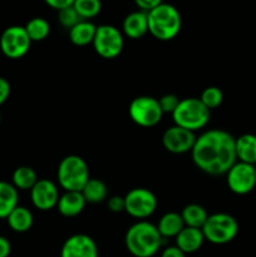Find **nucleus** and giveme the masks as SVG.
I'll return each instance as SVG.
<instances>
[{
  "label": "nucleus",
  "instance_id": "nucleus-38",
  "mask_svg": "<svg viewBox=\"0 0 256 257\" xmlns=\"http://www.w3.org/2000/svg\"><path fill=\"white\" fill-rule=\"evenodd\" d=\"M253 168H255V173H256V165H255V166H253Z\"/></svg>",
  "mask_w": 256,
  "mask_h": 257
},
{
  "label": "nucleus",
  "instance_id": "nucleus-12",
  "mask_svg": "<svg viewBox=\"0 0 256 257\" xmlns=\"http://www.w3.org/2000/svg\"><path fill=\"white\" fill-rule=\"evenodd\" d=\"M195 132L185 130L178 125L167 128L162 136L163 147L173 155H183L191 152L196 142Z\"/></svg>",
  "mask_w": 256,
  "mask_h": 257
},
{
  "label": "nucleus",
  "instance_id": "nucleus-19",
  "mask_svg": "<svg viewBox=\"0 0 256 257\" xmlns=\"http://www.w3.org/2000/svg\"><path fill=\"white\" fill-rule=\"evenodd\" d=\"M97 27L89 20H80L77 25L69 29L70 42L78 47L92 44Z\"/></svg>",
  "mask_w": 256,
  "mask_h": 257
},
{
  "label": "nucleus",
  "instance_id": "nucleus-4",
  "mask_svg": "<svg viewBox=\"0 0 256 257\" xmlns=\"http://www.w3.org/2000/svg\"><path fill=\"white\" fill-rule=\"evenodd\" d=\"M58 182L65 192H80L89 181L87 162L77 155H69L58 165Z\"/></svg>",
  "mask_w": 256,
  "mask_h": 257
},
{
  "label": "nucleus",
  "instance_id": "nucleus-37",
  "mask_svg": "<svg viewBox=\"0 0 256 257\" xmlns=\"http://www.w3.org/2000/svg\"><path fill=\"white\" fill-rule=\"evenodd\" d=\"M0 123H2V113H0Z\"/></svg>",
  "mask_w": 256,
  "mask_h": 257
},
{
  "label": "nucleus",
  "instance_id": "nucleus-22",
  "mask_svg": "<svg viewBox=\"0 0 256 257\" xmlns=\"http://www.w3.org/2000/svg\"><path fill=\"white\" fill-rule=\"evenodd\" d=\"M185 227L181 213L177 212H167L160 218L157 225L158 232L161 233L163 238L176 237Z\"/></svg>",
  "mask_w": 256,
  "mask_h": 257
},
{
  "label": "nucleus",
  "instance_id": "nucleus-13",
  "mask_svg": "<svg viewBox=\"0 0 256 257\" xmlns=\"http://www.w3.org/2000/svg\"><path fill=\"white\" fill-rule=\"evenodd\" d=\"M59 191L53 181L43 178L38 180L34 187L30 190V200L35 208L40 211L52 210L57 206L59 200Z\"/></svg>",
  "mask_w": 256,
  "mask_h": 257
},
{
  "label": "nucleus",
  "instance_id": "nucleus-8",
  "mask_svg": "<svg viewBox=\"0 0 256 257\" xmlns=\"http://www.w3.org/2000/svg\"><path fill=\"white\" fill-rule=\"evenodd\" d=\"M92 44L97 54L105 59H112L122 53L124 40L120 30L114 25L102 24L97 27Z\"/></svg>",
  "mask_w": 256,
  "mask_h": 257
},
{
  "label": "nucleus",
  "instance_id": "nucleus-20",
  "mask_svg": "<svg viewBox=\"0 0 256 257\" xmlns=\"http://www.w3.org/2000/svg\"><path fill=\"white\" fill-rule=\"evenodd\" d=\"M19 201L18 190L13 183L0 181V218H7L14 210Z\"/></svg>",
  "mask_w": 256,
  "mask_h": 257
},
{
  "label": "nucleus",
  "instance_id": "nucleus-27",
  "mask_svg": "<svg viewBox=\"0 0 256 257\" xmlns=\"http://www.w3.org/2000/svg\"><path fill=\"white\" fill-rule=\"evenodd\" d=\"M73 8L80 19L88 20L99 14L102 9V3L99 0H74Z\"/></svg>",
  "mask_w": 256,
  "mask_h": 257
},
{
  "label": "nucleus",
  "instance_id": "nucleus-24",
  "mask_svg": "<svg viewBox=\"0 0 256 257\" xmlns=\"http://www.w3.org/2000/svg\"><path fill=\"white\" fill-rule=\"evenodd\" d=\"M181 217H182L185 226H187V227L202 228L206 220H207L208 213L201 205L190 203L182 210Z\"/></svg>",
  "mask_w": 256,
  "mask_h": 257
},
{
  "label": "nucleus",
  "instance_id": "nucleus-7",
  "mask_svg": "<svg viewBox=\"0 0 256 257\" xmlns=\"http://www.w3.org/2000/svg\"><path fill=\"white\" fill-rule=\"evenodd\" d=\"M130 117L136 124L141 127H155L162 119L163 112L158 99L150 95H140L130 103L128 107Z\"/></svg>",
  "mask_w": 256,
  "mask_h": 257
},
{
  "label": "nucleus",
  "instance_id": "nucleus-3",
  "mask_svg": "<svg viewBox=\"0 0 256 257\" xmlns=\"http://www.w3.org/2000/svg\"><path fill=\"white\" fill-rule=\"evenodd\" d=\"M148 32L158 40L167 42L180 33L182 18L176 7L161 2L155 9L147 13Z\"/></svg>",
  "mask_w": 256,
  "mask_h": 257
},
{
  "label": "nucleus",
  "instance_id": "nucleus-14",
  "mask_svg": "<svg viewBox=\"0 0 256 257\" xmlns=\"http://www.w3.org/2000/svg\"><path fill=\"white\" fill-rule=\"evenodd\" d=\"M60 257H98V246L90 236L75 233L64 241Z\"/></svg>",
  "mask_w": 256,
  "mask_h": 257
},
{
  "label": "nucleus",
  "instance_id": "nucleus-29",
  "mask_svg": "<svg viewBox=\"0 0 256 257\" xmlns=\"http://www.w3.org/2000/svg\"><path fill=\"white\" fill-rule=\"evenodd\" d=\"M58 19H59V23L67 29H72L74 25H77L78 23L80 22V17L77 14L75 9L72 7L65 8V9L58 12Z\"/></svg>",
  "mask_w": 256,
  "mask_h": 257
},
{
  "label": "nucleus",
  "instance_id": "nucleus-35",
  "mask_svg": "<svg viewBox=\"0 0 256 257\" xmlns=\"http://www.w3.org/2000/svg\"><path fill=\"white\" fill-rule=\"evenodd\" d=\"M161 257H186V253H183L177 246H168L161 253Z\"/></svg>",
  "mask_w": 256,
  "mask_h": 257
},
{
  "label": "nucleus",
  "instance_id": "nucleus-36",
  "mask_svg": "<svg viewBox=\"0 0 256 257\" xmlns=\"http://www.w3.org/2000/svg\"><path fill=\"white\" fill-rule=\"evenodd\" d=\"M12 252V245L9 240L0 236V257H8Z\"/></svg>",
  "mask_w": 256,
  "mask_h": 257
},
{
  "label": "nucleus",
  "instance_id": "nucleus-28",
  "mask_svg": "<svg viewBox=\"0 0 256 257\" xmlns=\"http://www.w3.org/2000/svg\"><path fill=\"white\" fill-rule=\"evenodd\" d=\"M200 99L206 105V108H208L210 110L215 109V108L220 107L222 103L223 93L218 87H207L201 93Z\"/></svg>",
  "mask_w": 256,
  "mask_h": 257
},
{
  "label": "nucleus",
  "instance_id": "nucleus-34",
  "mask_svg": "<svg viewBox=\"0 0 256 257\" xmlns=\"http://www.w3.org/2000/svg\"><path fill=\"white\" fill-rule=\"evenodd\" d=\"M47 4L52 7L53 9L60 12V10L65 9V8L72 7L74 4V0H47Z\"/></svg>",
  "mask_w": 256,
  "mask_h": 257
},
{
  "label": "nucleus",
  "instance_id": "nucleus-33",
  "mask_svg": "<svg viewBox=\"0 0 256 257\" xmlns=\"http://www.w3.org/2000/svg\"><path fill=\"white\" fill-rule=\"evenodd\" d=\"M160 3L161 0H136V5L145 13H148L152 9H155Z\"/></svg>",
  "mask_w": 256,
  "mask_h": 257
},
{
  "label": "nucleus",
  "instance_id": "nucleus-21",
  "mask_svg": "<svg viewBox=\"0 0 256 257\" xmlns=\"http://www.w3.org/2000/svg\"><path fill=\"white\" fill-rule=\"evenodd\" d=\"M8 225L15 232H27L32 228L33 222H34V217L33 213L28 210L27 207L23 206H17L14 210L10 212V215L7 217Z\"/></svg>",
  "mask_w": 256,
  "mask_h": 257
},
{
  "label": "nucleus",
  "instance_id": "nucleus-23",
  "mask_svg": "<svg viewBox=\"0 0 256 257\" xmlns=\"http://www.w3.org/2000/svg\"><path fill=\"white\" fill-rule=\"evenodd\" d=\"M87 203H100L107 198L108 188L107 185L102 180L98 178H89L83 190L80 191Z\"/></svg>",
  "mask_w": 256,
  "mask_h": 257
},
{
  "label": "nucleus",
  "instance_id": "nucleus-6",
  "mask_svg": "<svg viewBox=\"0 0 256 257\" xmlns=\"http://www.w3.org/2000/svg\"><path fill=\"white\" fill-rule=\"evenodd\" d=\"M205 240L213 245H226L231 242L238 233V223L233 216L225 212L208 215L202 226Z\"/></svg>",
  "mask_w": 256,
  "mask_h": 257
},
{
  "label": "nucleus",
  "instance_id": "nucleus-32",
  "mask_svg": "<svg viewBox=\"0 0 256 257\" xmlns=\"http://www.w3.org/2000/svg\"><path fill=\"white\" fill-rule=\"evenodd\" d=\"M10 95V83L5 78L0 77V105L4 104Z\"/></svg>",
  "mask_w": 256,
  "mask_h": 257
},
{
  "label": "nucleus",
  "instance_id": "nucleus-5",
  "mask_svg": "<svg viewBox=\"0 0 256 257\" xmlns=\"http://www.w3.org/2000/svg\"><path fill=\"white\" fill-rule=\"evenodd\" d=\"M211 117L208 108L201 102L200 98H185L181 99L177 108L172 113L173 122L178 127L195 132L206 127Z\"/></svg>",
  "mask_w": 256,
  "mask_h": 257
},
{
  "label": "nucleus",
  "instance_id": "nucleus-17",
  "mask_svg": "<svg viewBox=\"0 0 256 257\" xmlns=\"http://www.w3.org/2000/svg\"><path fill=\"white\" fill-rule=\"evenodd\" d=\"M85 202L82 192H64L59 197L57 208L64 217H75L84 210Z\"/></svg>",
  "mask_w": 256,
  "mask_h": 257
},
{
  "label": "nucleus",
  "instance_id": "nucleus-1",
  "mask_svg": "<svg viewBox=\"0 0 256 257\" xmlns=\"http://www.w3.org/2000/svg\"><path fill=\"white\" fill-rule=\"evenodd\" d=\"M235 140L223 130H208L201 133L191 151L193 163L207 175H226L237 162Z\"/></svg>",
  "mask_w": 256,
  "mask_h": 257
},
{
  "label": "nucleus",
  "instance_id": "nucleus-30",
  "mask_svg": "<svg viewBox=\"0 0 256 257\" xmlns=\"http://www.w3.org/2000/svg\"><path fill=\"white\" fill-rule=\"evenodd\" d=\"M180 100L181 99L176 94L168 93V94L162 95V97L158 99V103H160V107L161 109H162L163 114H165V113H171V114H172V113L175 112L176 108H177Z\"/></svg>",
  "mask_w": 256,
  "mask_h": 257
},
{
  "label": "nucleus",
  "instance_id": "nucleus-26",
  "mask_svg": "<svg viewBox=\"0 0 256 257\" xmlns=\"http://www.w3.org/2000/svg\"><path fill=\"white\" fill-rule=\"evenodd\" d=\"M25 30H27L28 35H29L32 42H42L45 38L49 35L50 33V25L48 20L44 18L35 17L32 18L29 22L25 24Z\"/></svg>",
  "mask_w": 256,
  "mask_h": 257
},
{
  "label": "nucleus",
  "instance_id": "nucleus-25",
  "mask_svg": "<svg viewBox=\"0 0 256 257\" xmlns=\"http://www.w3.org/2000/svg\"><path fill=\"white\" fill-rule=\"evenodd\" d=\"M13 186L19 190H32L38 182L37 172L29 166H20L13 172Z\"/></svg>",
  "mask_w": 256,
  "mask_h": 257
},
{
  "label": "nucleus",
  "instance_id": "nucleus-2",
  "mask_svg": "<svg viewBox=\"0 0 256 257\" xmlns=\"http://www.w3.org/2000/svg\"><path fill=\"white\" fill-rule=\"evenodd\" d=\"M166 238L158 232L157 226L148 221L133 223L125 232L124 243L128 252L135 257H152L158 252Z\"/></svg>",
  "mask_w": 256,
  "mask_h": 257
},
{
  "label": "nucleus",
  "instance_id": "nucleus-11",
  "mask_svg": "<svg viewBox=\"0 0 256 257\" xmlns=\"http://www.w3.org/2000/svg\"><path fill=\"white\" fill-rule=\"evenodd\" d=\"M227 186L235 195H247L256 186V173L253 166L236 162L226 173Z\"/></svg>",
  "mask_w": 256,
  "mask_h": 257
},
{
  "label": "nucleus",
  "instance_id": "nucleus-18",
  "mask_svg": "<svg viewBox=\"0 0 256 257\" xmlns=\"http://www.w3.org/2000/svg\"><path fill=\"white\" fill-rule=\"evenodd\" d=\"M236 158L238 162L256 165V136L245 133L235 140Z\"/></svg>",
  "mask_w": 256,
  "mask_h": 257
},
{
  "label": "nucleus",
  "instance_id": "nucleus-15",
  "mask_svg": "<svg viewBox=\"0 0 256 257\" xmlns=\"http://www.w3.org/2000/svg\"><path fill=\"white\" fill-rule=\"evenodd\" d=\"M205 241V236L201 228L187 227L185 226L183 230L176 236V246L183 253H193L201 248Z\"/></svg>",
  "mask_w": 256,
  "mask_h": 257
},
{
  "label": "nucleus",
  "instance_id": "nucleus-16",
  "mask_svg": "<svg viewBox=\"0 0 256 257\" xmlns=\"http://www.w3.org/2000/svg\"><path fill=\"white\" fill-rule=\"evenodd\" d=\"M122 29L123 33L132 39H138V38L143 37L148 32L147 13L142 12V10L130 13L123 20Z\"/></svg>",
  "mask_w": 256,
  "mask_h": 257
},
{
  "label": "nucleus",
  "instance_id": "nucleus-31",
  "mask_svg": "<svg viewBox=\"0 0 256 257\" xmlns=\"http://www.w3.org/2000/svg\"><path fill=\"white\" fill-rule=\"evenodd\" d=\"M108 208H109L112 212L119 213L122 211H125V203H124V197H120V196H113L108 200L107 202Z\"/></svg>",
  "mask_w": 256,
  "mask_h": 257
},
{
  "label": "nucleus",
  "instance_id": "nucleus-9",
  "mask_svg": "<svg viewBox=\"0 0 256 257\" xmlns=\"http://www.w3.org/2000/svg\"><path fill=\"white\" fill-rule=\"evenodd\" d=\"M125 212L132 217L145 221L157 210L158 201L155 193L147 188L137 187L124 196Z\"/></svg>",
  "mask_w": 256,
  "mask_h": 257
},
{
  "label": "nucleus",
  "instance_id": "nucleus-10",
  "mask_svg": "<svg viewBox=\"0 0 256 257\" xmlns=\"http://www.w3.org/2000/svg\"><path fill=\"white\" fill-rule=\"evenodd\" d=\"M30 40L27 30L22 25H12L8 27L0 37V49L12 59L24 57L30 49Z\"/></svg>",
  "mask_w": 256,
  "mask_h": 257
}]
</instances>
